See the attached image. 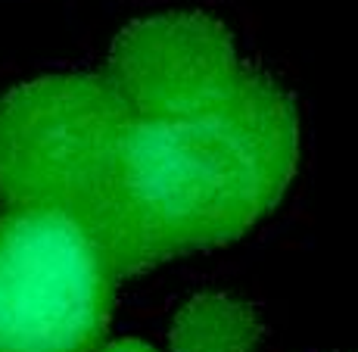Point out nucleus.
<instances>
[{
  "label": "nucleus",
  "mask_w": 358,
  "mask_h": 352,
  "mask_svg": "<svg viewBox=\"0 0 358 352\" xmlns=\"http://www.w3.org/2000/svg\"><path fill=\"white\" fill-rule=\"evenodd\" d=\"M246 66L218 19L162 13L115 38L103 75L131 115H184L234 91Z\"/></svg>",
  "instance_id": "4"
},
{
  "label": "nucleus",
  "mask_w": 358,
  "mask_h": 352,
  "mask_svg": "<svg viewBox=\"0 0 358 352\" xmlns=\"http://www.w3.org/2000/svg\"><path fill=\"white\" fill-rule=\"evenodd\" d=\"M262 324L250 306L228 293H199L178 309L169 352H256Z\"/></svg>",
  "instance_id": "5"
},
{
  "label": "nucleus",
  "mask_w": 358,
  "mask_h": 352,
  "mask_svg": "<svg viewBox=\"0 0 358 352\" xmlns=\"http://www.w3.org/2000/svg\"><path fill=\"white\" fill-rule=\"evenodd\" d=\"M299 162L290 91L259 66L184 115H131L97 197L72 218L115 278L228 246L271 216Z\"/></svg>",
  "instance_id": "1"
},
{
  "label": "nucleus",
  "mask_w": 358,
  "mask_h": 352,
  "mask_svg": "<svg viewBox=\"0 0 358 352\" xmlns=\"http://www.w3.org/2000/svg\"><path fill=\"white\" fill-rule=\"evenodd\" d=\"M128 119L103 72L13 87L0 100V199L78 218L106 181Z\"/></svg>",
  "instance_id": "2"
},
{
  "label": "nucleus",
  "mask_w": 358,
  "mask_h": 352,
  "mask_svg": "<svg viewBox=\"0 0 358 352\" xmlns=\"http://www.w3.org/2000/svg\"><path fill=\"white\" fill-rule=\"evenodd\" d=\"M115 272L63 212H0V352H97Z\"/></svg>",
  "instance_id": "3"
},
{
  "label": "nucleus",
  "mask_w": 358,
  "mask_h": 352,
  "mask_svg": "<svg viewBox=\"0 0 358 352\" xmlns=\"http://www.w3.org/2000/svg\"><path fill=\"white\" fill-rule=\"evenodd\" d=\"M97 352H159V349H153L143 340H115V343H109V346H103Z\"/></svg>",
  "instance_id": "6"
}]
</instances>
